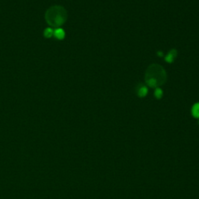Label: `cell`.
I'll return each mask as SVG.
<instances>
[{"label": "cell", "mask_w": 199, "mask_h": 199, "mask_svg": "<svg viewBox=\"0 0 199 199\" xmlns=\"http://www.w3.org/2000/svg\"><path fill=\"white\" fill-rule=\"evenodd\" d=\"M158 55H159V56H163V52L159 51V52H158Z\"/></svg>", "instance_id": "8"}, {"label": "cell", "mask_w": 199, "mask_h": 199, "mask_svg": "<svg viewBox=\"0 0 199 199\" xmlns=\"http://www.w3.org/2000/svg\"><path fill=\"white\" fill-rule=\"evenodd\" d=\"M167 81V73L161 65L152 64L145 72V83L149 87L158 88Z\"/></svg>", "instance_id": "1"}, {"label": "cell", "mask_w": 199, "mask_h": 199, "mask_svg": "<svg viewBox=\"0 0 199 199\" xmlns=\"http://www.w3.org/2000/svg\"><path fill=\"white\" fill-rule=\"evenodd\" d=\"M178 55V51H176L175 49H173L171 51H170V52L166 55L165 57V61L167 62L168 63H171L174 61V58L177 57Z\"/></svg>", "instance_id": "2"}, {"label": "cell", "mask_w": 199, "mask_h": 199, "mask_svg": "<svg viewBox=\"0 0 199 199\" xmlns=\"http://www.w3.org/2000/svg\"><path fill=\"white\" fill-rule=\"evenodd\" d=\"M191 114L194 118H199V103H195L191 109Z\"/></svg>", "instance_id": "4"}, {"label": "cell", "mask_w": 199, "mask_h": 199, "mask_svg": "<svg viewBox=\"0 0 199 199\" xmlns=\"http://www.w3.org/2000/svg\"><path fill=\"white\" fill-rule=\"evenodd\" d=\"M54 36L56 37L58 39H63L65 37V32L62 29H57L54 33Z\"/></svg>", "instance_id": "5"}, {"label": "cell", "mask_w": 199, "mask_h": 199, "mask_svg": "<svg viewBox=\"0 0 199 199\" xmlns=\"http://www.w3.org/2000/svg\"><path fill=\"white\" fill-rule=\"evenodd\" d=\"M154 94H155V96H156L157 99H160V98L163 96V90H162L160 88H156V90H155V93H154Z\"/></svg>", "instance_id": "6"}, {"label": "cell", "mask_w": 199, "mask_h": 199, "mask_svg": "<svg viewBox=\"0 0 199 199\" xmlns=\"http://www.w3.org/2000/svg\"><path fill=\"white\" fill-rule=\"evenodd\" d=\"M44 34H45V35L47 37H51V35L53 34L52 31H51V30L50 29V28H49V29H47V30H46L45 33H44Z\"/></svg>", "instance_id": "7"}, {"label": "cell", "mask_w": 199, "mask_h": 199, "mask_svg": "<svg viewBox=\"0 0 199 199\" xmlns=\"http://www.w3.org/2000/svg\"><path fill=\"white\" fill-rule=\"evenodd\" d=\"M148 93V88L145 86H142L139 89H138V96L139 97H144Z\"/></svg>", "instance_id": "3"}]
</instances>
